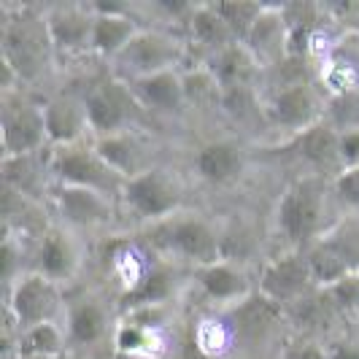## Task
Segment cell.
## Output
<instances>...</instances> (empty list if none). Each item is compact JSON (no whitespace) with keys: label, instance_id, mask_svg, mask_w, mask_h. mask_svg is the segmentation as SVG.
<instances>
[{"label":"cell","instance_id":"cell-38","mask_svg":"<svg viewBox=\"0 0 359 359\" xmlns=\"http://www.w3.org/2000/svg\"><path fill=\"white\" fill-rule=\"evenodd\" d=\"M327 122L335 127L338 133L359 130V90L338 95V97H330V116H327Z\"/></svg>","mask_w":359,"mask_h":359},{"label":"cell","instance_id":"cell-9","mask_svg":"<svg viewBox=\"0 0 359 359\" xmlns=\"http://www.w3.org/2000/svg\"><path fill=\"white\" fill-rule=\"evenodd\" d=\"M184 57V46L173 36L160 30H141L114 60V71L125 81L146 79L154 73L176 71Z\"/></svg>","mask_w":359,"mask_h":359},{"label":"cell","instance_id":"cell-33","mask_svg":"<svg viewBox=\"0 0 359 359\" xmlns=\"http://www.w3.org/2000/svg\"><path fill=\"white\" fill-rule=\"evenodd\" d=\"M235 330L230 322H222L214 316H205L195 324L192 332V348L198 351L200 359H222L233 351Z\"/></svg>","mask_w":359,"mask_h":359},{"label":"cell","instance_id":"cell-32","mask_svg":"<svg viewBox=\"0 0 359 359\" xmlns=\"http://www.w3.org/2000/svg\"><path fill=\"white\" fill-rule=\"evenodd\" d=\"M114 348L122 357L157 359L165 351V338H162V330H149V327H138L133 322H122L114 332Z\"/></svg>","mask_w":359,"mask_h":359},{"label":"cell","instance_id":"cell-22","mask_svg":"<svg viewBox=\"0 0 359 359\" xmlns=\"http://www.w3.org/2000/svg\"><path fill=\"white\" fill-rule=\"evenodd\" d=\"M243 43L257 57L259 65H276L278 60H284L287 57V19H284L281 6L268 3L265 14L257 19V25Z\"/></svg>","mask_w":359,"mask_h":359},{"label":"cell","instance_id":"cell-29","mask_svg":"<svg viewBox=\"0 0 359 359\" xmlns=\"http://www.w3.org/2000/svg\"><path fill=\"white\" fill-rule=\"evenodd\" d=\"M281 306H276L273 300H268L265 294L252 292L243 303H238L233 308V319L230 327L235 330V338L238 335H246V338H259L265 335L273 324L281 319Z\"/></svg>","mask_w":359,"mask_h":359},{"label":"cell","instance_id":"cell-30","mask_svg":"<svg viewBox=\"0 0 359 359\" xmlns=\"http://www.w3.org/2000/svg\"><path fill=\"white\" fill-rule=\"evenodd\" d=\"M106 265L111 268L114 278L119 281L122 294H127L130 289H135L144 281V276L149 273V268H151L154 262L146 259V254L141 252V246L122 241V243H111V249L106 252Z\"/></svg>","mask_w":359,"mask_h":359},{"label":"cell","instance_id":"cell-4","mask_svg":"<svg viewBox=\"0 0 359 359\" xmlns=\"http://www.w3.org/2000/svg\"><path fill=\"white\" fill-rule=\"evenodd\" d=\"M151 243L170 257L192 262L195 268L214 265L219 259H224L219 235L198 214H176L160 224H154Z\"/></svg>","mask_w":359,"mask_h":359},{"label":"cell","instance_id":"cell-44","mask_svg":"<svg viewBox=\"0 0 359 359\" xmlns=\"http://www.w3.org/2000/svg\"><path fill=\"white\" fill-rule=\"evenodd\" d=\"M354 170V179H357V187H359V168H351Z\"/></svg>","mask_w":359,"mask_h":359},{"label":"cell","instance_id":"cell-5","mask_svg":"<svg viewBox=\"0 0 359 359\" xmlns=\"http://www.w3.org/2000/svg\"><path fill=\"white\" fill-rule=\"evenodd\" d=\"M49 170H52L57 184L90 189V192H97L108 200L122 198V189H125V179L97 157L92 144L54 149L52 160H49Z\"/></svg>","mask_w":359,"mask_h":359},{"label":"cell","instance_id":"cell-3","mask_svg":"<svg viewBox=\"0 0 359 359\" xmlns=\"http://www.w3.org/2000/svg\"><path fill=\"white\" fill-rule=\"evenodd\" d=\"M81 103L95 138L130 133L144 116V108L138 106L125 79H95L81 95Z\"/></svg>","mask_w":359,"mask_h":359},{"label":"cell","instance_id":"cell-34","mask_svg":"<svg viewBox=\"0 0 359 359\" xmlns=\"http://www.w3.org/2000/svg\"><path fill=\"white\" fill-rule=\"evenodd\" d=\"M211 6L216 8V14L227 22V27L233 30V36L241 43L249 38L257 19L268 8V3H249V0H227V3H211Z\"/></svg>","mask_w":359,"mask_h":359},{"label":"cell","instance_id":"cell-36","mask_svg":"<svg viewBox=\"0 0 359 359\" xmlns=\"http://www.w3.org/2000/svg\"><path fill=\"white\" fill-rule=\"evenodd\" d=\"M33 157H3V187H11L25 198H36L41 179Z\"/></svg>","mask_w":359,"mask_h":359},{"label":"cell","instance_id":"cell-25","mask_svg":"<svg viewBox=\"0 0 359 359\" xmlns=\"http://www.w3.org/2000/svg\"><path fill=\"white\" fill-rule=\"evenodd\" d=\"M68 341L73 346H95L106 338L108 332V313L97 297H76L68 306L65 316Z\"/></svg>","mask_w":359,"mask_h":359},{"label":"cell","instance_id":"cell-10","mask_svg":"<svg viewBox=\"0 0 359 359\" xmlns=\"http://www.w3.org/2000/svg\"><path fill=\"white\" fill-rule=\"evenodd\" d=\"M60 303H62L60 287L52 284L49 278H43L41 273L30 270L8 289L6 313L14 319L19 332H25V330L38 327V324L57 322Z\"/></svg>","mask_w":359,"mask_h":359},{"label":"cell","instance_id":"cell-27","mask_svg":"<svg viewBox=\"0 0 359 359\" xmlns=\"http://www.w3.org/2000/svg\"><path fill=\"white\" fill-rule=\"evenodd\" d=\"M141 33L133 11L127 14H95L92 22V54L103 60H116V54L125 49L133 38Z\"/></svg>","mask_w":359,"mask_h":359},{"label":"cell","instance_id":"cell-28","mask_svg":"<svg viewBox=\"0 0 359 359\" xmlns=\"http://www.w3.org/2000/svg\"><path fill=\"white\" fill-rule=\"evenodd\" d=\"M184 27H187L189 38H192L198 46L208 49L211 54L222 52V49H227V46H233V43H241V41L233 36V30L227 27V22L216 14V8L211 3H195V11L189 14Z\"/></svg>","mask_w":359,"mask_h":359},{"label":"cell","instance_id":"cell-42","mask_svg":"<svg viewBox=\"0 0 359 359\" xmlns=\"http://www.w3.org/2000/svg\"><path fill=\"white\" fill-rule=\"evenodd\" d=\"M281 359H327V351H324L319 343L311 341H294L284 348Z\"/></svg>","mask_w":359,"mask_h":359},{"label":"cell","instance_id":"cell-11","mask_svg":"<svg viewBox=\"0 0 359 359\" xmlns=\"http://www.w3.org/2000/svg\"><path fill=\"white\" fill-rule=\"evenodd\" d=\"M313 276L308 265L306 252H284L276 259H270L259 273V287L257 292L273 300L276 306H297L300 300H306L308 294H313Z\"/></svg>","mask_w":359,"mask_h":359},{"label":"cell","instance_id":"cell-41","mask_svg":"<svg viewBox=\"0 0 359 359\" xmlns=\"http://www.w3.org/2000/svg\"><path fill=\"white\" fill-rule=\"evenodd\" d=\"M338 154H341L343 170L359 168V130H346V133H341Z\"/></svg>","mask_w":359,"mask_h":359},{"label":"cell","instance_id":"cell-17","mask_svg":"<svg viewBox=\"0 0 359 359\" xmlns=\"http://www.w3.org/2000/svg\"><path fill=\"white\" fill-rule=\"evenodd\" d=\"M79 268H81V252L65 230H49L41 238L36 252V265H33L36 273L49 278L57 287H62V284H68L79 276Z\"/></svg>","mask_w":359,"mask_h":359},{"label":"cell","instance_id":"cell-6","mask_svg":"<svg viewBox=\"0 0 359 359\" xmlns=\"http://www.w3.org/2000/svg\"><path fill=\"white\" fill-rule=\"evenodd\" d=\"M119 200L127 208V214H133L141 222L160 224L165 219L179 214L184 195H181L179 181L173 179L168 170L149 168L144 173L125 181V189H122Z\"/></svg>","mask_w":359,"mask_h":359},{"label":"cell","instance_id":"cell-8","mask_svg":"<svg viewBox=\"0 0 359 359\" xmlns=\"http://www.w3.org/2000/svg\"><path fill=\"white\" fill-rule=\"evenodd\" d=\"M3 157H33L46 141V116L43 103L30 100L27 95L11 92L3 95Z\"/></svg>","mask_w":359,"mask_h":359},{"label":"cell","instance_id":"cell-40","mask_svg":"<svg viewBox=\"0 0 359 359\" xmlns=\"http://www.w3.org/2000/svg\"><path fill=\"white\" fill-rule=\"evenodd\" d=\"M219 106L224 108V114H230L238 122L249 119V116H254V111H257L254 87H230V90H222V103Z\"/></svg>","mask_w":359,"mask_h":359},{"label":"cell","instance_id":"cell-23","mask_svg":"<svg viewBox=\"0 0 359 359\" xmlns=\"http://www.w3.org/2000/svg\"><path fill=\"white\" fill-rule=\"evenodd\" d=\"M205 68L214 73V79L219 81L222 90H230V87H254L262 65L246 49V43H233L222 52L211 54Z\"/></svg>","mask_w":359,"mask_h":359},{"label":"cell","instance_id":"cell-1","mask_svg":"<svg viewBox=\"0 0 359 359\" xmlns=\"http://www.w3.org/2000/svg\"><path fill=\"white\" fill-rule=\"evenodd\" d=\"M54 46L49 38L46 11L33 6H3L0 60L17 71L22 84H33L52 62Z\"/></svg>","mask_w":359,"mask_h":359},{"label":"cell","instance_id":"cell-7","mask_svg":"<svg viewBox=\"0 0 359 359\" xmlns=\"http://www.w3.org/2000/svg\"><path fill=\"white\" fill-rule=\"evenodd\" d=\"M306 254L316 289L332 287L346 276L359 273V222H341L330 233L316 238Z\"/></svg>","mask_w":359,"mask_h":359},{"label":"cell","instance_id":"cell-26","mask_svg":"<svg viewBox=\"0 0 359 359\" xmlns=\"http://www.w3.org/2000/svg\"><path fill=\"white\" fill-rule=\"evenodd\" d=\"M92 149L97 151L100 160L111 165L125 181L149 170L144 146L135 138V133H119V135H108V138H95Z\"/></svg>","mask_w":359,"mask_h":359},{"label":"cell","instance_id":"cell-2","mask_svg":"<svg viewBox=\"0 0 359 359\" xmlns=\"http://www.w3.org/2000/svg\"><path fill=\"white\" fill-rule=\"evenodd\" d=\"M327 184L319 176H300L284 189L276 205V233L289 243V252H303L322 227Z\"/></svg>","mask_w":359,"mask_h":359},{"label":"cell","instance_id":"cell-35","mask_svg":"<svg viewBox=\"0 0 359 359\" xmlns=\"http://www.w3.org/2000/svg\"><path fill=\"white\" fill-rule=\"evenodd\" d=\"M184 81V95H187V106L195 108H214L222 103V87L214 79V73L208 71L205 65L195 68V71L181 73Z\"/></svg>","mask_w":359,"mask_h":359},{"label":"cell","instance_id":"cell-31","mask_svg":"<svg viewBox=\"0 0 359 359\" xmlns=\"http://www.w3.org/2000/svg\"><path fill=\"white\" fill-rule=\"evenodd\" d=\"M68 335L57 322H46L19 332L17 357L14 359H62Z\"/></svg>","mask_w":359,"mask_h":359},{"label":"cell","instance_id":"cell-19","mask_svg":"<svg viewBox=\"0 0 359 359\" xmlns=\"http://www.w3.org/2000/svg\"><path fill=\"white\" fill-rule=\"evenodd\" d=\"M192 165H195V173L205 184L227 187L243 176L246 154L235 141H211V144L200 146Z\"/></svg>","mask_w":359,"mask_h":359},{"label":"cell","instance_id":"cell-37","mask_svg":"<svg viewBox=\"0 0 359 359\" xmlns=\"http://www.w3.org/2000/svg\"><path fill=\"white\" fill-rule=\"evenodd\" d=\"M322 292L327 303L332 306V311H338V313H357L359 311V273L346 276Z\"/></svg>","mask_w":359,"mask_h":359},{"label":"cell","instance_id":"cell-21","mask_svg":"<svg viewBox=\"0 0 359 359\" xmlns=\"http://www.w3.org/2000/svg\"><path fill=\"white\" fill-rule=\"evenodd\" d=\"M176 289H179L176 268L170 262H154L144 276V281L119 297V308L125 313L144 311V308H165L168 300L176 294Z\"/></svg>","mask_w":359,"mask_h":359},{"label":"cell","instance_id":"cell-16","mask_svg":"<svg viewBox=\"0 0 359 359\" xmlns=\"http://www.w3.org/2000/svg\"><path fill=\"white\" fill-rule=\"evenodd\" d=\"M130 92L135 95L138 106L157 114V116H181L187 106V95H184V81L179 71H165L146 76V79H133L127 81Z\"/></svg>","mask_w":359,"mask_h":359},{"label":"cell","instance_id":"cell-18","mask_svg":"<svg viewBox=\"0 0 359 359\" xmlns=\"http://www.w3.org/2000/svg\"><path fill=\"white\" fill-rule=\"evenodd\" d=\"M195 281L203 297H208L216 306H238L252 294L249 276L230 259H219L214 265L195 268Z\"/></svg>","mask_w":359,"mask_h":359},{"label":"cell","instance_id":"cell-39","mask_svg":"<svg viewBox=\"0 0 359 359\" xmlns=\"http://www.w3.org/2000/svg\"><path fill=\"white\" fill-rule=\"evenodd\" d=\"M0 268H3V284H6V289H11L25 276L22 273V241L11 233V227H6V233H3Z\"/></svg>","mask_w":359,"mask_h":359},{"label":"cell","instance_id":"cell-13","mask_svg":"<svg viewBox=\"0 0 359 359\" xmlns=\"http://www.w3.org/2000/svg\"><path fill=\"white\" fill-rule=\"evenodd\" d=\"M265 116L273 127L287 130L292 138L322 122V100L308 81H292L270 95L265 103Z\"/></svg>","mask_w":359,"mask_h":359},{"label":"cell","instance_id":"cell-20","mask_svg":"<svg viewBox=\"0 0 359 359\" xmlns=\"http://www.w3.org/2000/svg\"><path fill=\"white\" fill-rule=\"evenodd\" d=\"M43 116H46V141L54 149H65V146L84 144V133L90 130L87 125V114L84 103L76 97H52L43 103Z\"/></svg>","mask_w":359,"mask_h":359},{"label":"cell","instance_id":"cell-14","mask_svg":"<svg viewBox=\"0 0 359 359\" xmlns=\"http://www.w3.org/2000/svg\"><path fill=\"white\" fill-rule=\"evenodd\" d=\"M92 14L90 3H60L46 8V25H49V38H52L54 57L60 60H73L81 54L92 52Z\"/></svg>","mask_w":359,"mask_h":359},{"label":"cell","instance_id":"cell-43","mask_svg":"<svg viewBox=\"0 0 359 359\" xmlns=\"http://www.w3.org/2000/svg\"><path fill=\"white\" fill-rule=\"evenodd\" d=\"M327 359H359V343L335 341L327 348Z\"/></svg>","mask_w":359,"mask_h":359},{"label":"cell","instance_id":"cell-15","mask_svg":"<svg viewBox=\"0 0 359 359\" xmlns=\"http://www.w3.org/2000/svg\"><path fill=\"white\" fill-rule=\"evenodd\" d=\"M52 198L60 216H62V222L71 224V227H79V230L103 227L114 216V200L103 198L97 192H90V189L54 184Z\"/></svg>","mask_w":359,"mask_h":359},{"label":"cell","instance_id":"cell-12","mask_svg":"<svg viewBox=\"0 0 359 359\" xmlns=\"http://www.w3.org/2000/svg\"><path fill=\"white\" fill-rule=\"evenodd\" d=\"M338 141L341 133L322 119L319 125L308 127L306 133L292 135L284 144L273 146V149H262L265 157H278V160H294L303 162L308 168H316L319 173H341V154H338Z\"/></svg>","mask_w":359,"mask_h":359},{"label":"cell","instance_id":"cell-24","mask_svg":"<svg viewBox=\"0 0 359 359\" xmlns=\"http://www.w3.org/2000/svg\"><path fill=\"white\" fill-rule=\"evenodd\" d=\"M281 11L287 19V57L303 60L311 54V43L322 30V17L327 14L316 3H284Z\"/></svg>","mask_w":359,"mask_h":359}]
</instances>
